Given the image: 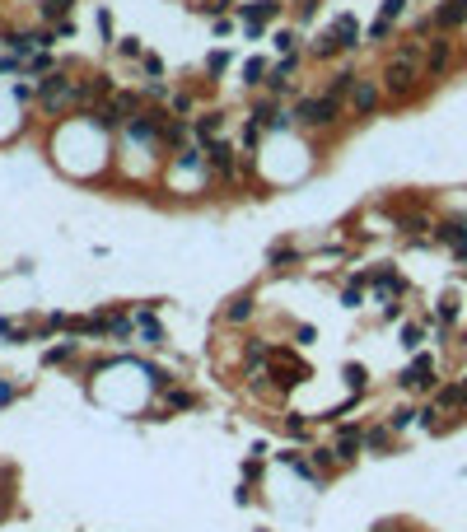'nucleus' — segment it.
Listing matches in <instances>:
<instances>
[{
    "instance_id": "obj_13",
    "label": "nucleus",
    "mask_w": 467,
    "mask_h": 532,
    "mask_svg": "<svg viewBox=\"0 0 467 532\" xmlns=\"http://www.w3.org/2000/svg\"><path fill=\"white\" fill-rule=\"evenodd\" d=\"M360 453H365V430H341V439H336V458H341V462H356Z\"/></svg>"
},
{
    "instance_id": "obj_7",
    "label": "nucleus",
    "mask_w": 467,
    "mask_h": 532,
    "mask_svg": "<svg viewBox=\"0 0 467 532\" xmlns=\"http://www.w3.org/2000/svg\"><path fill=\"white\" fill-rule=\"evenodd\" d=\"M378 103H383V84H378V79H356V89H351V112H356V117H374Z\"/></svg>"
},
{
    "instance_id": "obj_25",
    "label": "nucleus",
    "mask_w": 467,
    "mask_h": 532,
    "mask_svg": "<svg viewBox=\"0 0 467 532\" xmlns=\"http://www.w3.org/2000/svg\"><path fill=\"white\" fill-rule=\"evenodd\" d=\"M336 462H341V458H336V448H313V467H318V477H327Z\"/></svg>"
},
{
    "instance_id": "obj_16",
    "label": "nucleus",
    "mask_w": 467,
    "mask_h": 532,
    "mask_svg": "<svg viewBox=\"0 0 467 532\" xmlns=\"http://www.w3.org/2000/svg\"><path fill=\"white\" fill-rule=\"evenodd\" d=\"M253 309H257V299H253V294L243 289V294H234V299H229L224 318H229V322H248V318H253Z\"/></svg>"
},
{
    "instance_id": "obj_12",
    "label": "nucleus",
    "mask_w": 467,
    "mask_h": 532,
    "mask_svg": "<svg viewBox=\"0 0 467 532\" xmlns=\"http://www.w3.org/2000/svg\"><path fill=\"white\" fill-rule=\"evenodd\" d=\"M206 159H211V173H220V177H234L238 173V159H234V150L224 140H211L206 145Z\"/></svg>"
},
{
    "instance_id": "obj_3",
    "label": "nucleus",
    "mask_w": 467,
    "mask_h": 532,
    "mask_svg": "<svg viewBox=\"0 0 467 532\" xmlns=\"http://www.w3.org/2000/svg\"><path fill=\"white\" fill-rule=\"evenodd\" d=\"M402 388H416V392H434L439 388V365H434V355H416L412 365L397 374Z\"/></svg>"
},
{
    "instance_id": "obj_14",
    "label": "nucleus",
    "mask_w": 467,
    "mask_h": 532,
    "mask_svg": "<svg viewBox=\"0 0 467 532\" xmlns=\"http://www.w3.org/2000/svg\"><path fill=\"white\" fill-rule=\"evenodd\" d=\"M392 443H397V430H392V425H374V430H365V453H388Z\"/></svg>"
},
{
    "instance_id": "obj_19",
    "label": "nucleus",
    "mask_w": 467,
    "mask_h": 532,
    "mask_svg": "<svg viewBox=\"0 0 467 532\" xmlns=\"http://www.w3.org/2000/svg\"><path fill=\"white\" fill-rule=\"evenodd\" d=\"M70 360H75V341H61V345L43 350V365H70Z\"/></svg>"
},
{
    "instance_id": "obj_36",
    "label": "nucleus",
    "mask_w": 467,
    "mask_h": 532,
    "mask_svg": "<svg viewBox=\"0 0 467 532\" xmlns=\"http://www.w3.org/2000/svg\"><path fill=\"white\" fill-rule=\"evenodd\" d=\"M117 52L136 61V56H145V47H141V38H117Z\"/></svg>"
},
{
    "instance_id": "obj_6",
    "label": "nucleus",
    "mask_w": 467,
    "mask_h": 532,
    "mask_svg": "<svg viewBox=\"0 0 467 532\" xmlns=\"http://www.w3.org/2000/svg\"><path fill=\"white\" fill-rule=\"evenodd\" d=\"M168 173L173 177H182V173H197L201 182H211V159H206V150H192V145H182L178 155H173V164H168Z\"/></svg>"
},
{
    "instance_id": "obj_20",
    "label": "nucleus",
    "mask_w": 467,
    "mask_h": 532,
    "mask_svg": "<svg viewBox=\"0 0 467 532\" xmlns=\"http://www.w3.org/2000/svg\"><path fill=\"white\" fill-rule=\"evenodd\" d=\"M267 75H271V66L262 61V56H248L243 61V84H262Z\"/></svg>"
},
{
    "instance_id": "obj_28",
    "label": "nucleus",
    "mask_w": 467,
    "mask_h": 532,
    "mask_svg": "<svg viewBox=\"0 0 467 532\" xmlns=\"http://www.w3.org/2000/svg\"><path fill=\"white\" fill-rule=\"evenodd\" d=\"M23 70H33V75H52V56H47V52H33V56H28V61H23Z\"/></svg>"
},
{
    "instance_id": "obj_31",
    "label": "nucleus",
    "mask_w": 467,
    "mask_h": 532,
    "mask_svg": "<svg viewBox=\"0 0 467 532\" xmlns=\"http://www.w3.org/2000/svg\"><path fill=\"white\" fill-rule=\"evenodd\" d=\"M416 416H421V411H412V406H397V411L388 416V425H392V430H407V425H412Z\"/></svg>"
},
{
    "instance_id": "obj_11",
    "label": "nucleus",
    "mask_w": 467,
    "mask_h": 532,
    "mask_svg": "<svg viewBox=\"0 0 467 532\" xmlns=\"http://www.w3.org/2000/svg\"><path fill=\"white\" fill-rule=\"evenodd\" d=\"M463 23H467V0H444V5L434 10V28H439V33H454Z\"/></svg>"
},
{
    "instance_id": "obj_22",
    "label": "nucleus",
    "mask_w": 467,
    "mask_h": 532,
    "mask_svg": "<svg viewBox=\"0 0 467 532\" xmlns=\"http://www.w3.org/2000/svg\"><path fill=\"white\" fill-rule=\"evenodd\" d=\"M341 378H346V388L356 392V397L369 388V374H365V365H346V374H341Z\"/></svg>"
},
{
    "instance_id": "obj_42",
    "label": "nucleus",
    "mask_w": 467,
    "mask_h": 532,
    "mask_svg": "<svg viewBox=\"0 0 467 532\" xmlns=\"http://www.w3.org/2000/svg\"><path fill=\"white\" fill-rule=\"evenodd\" d=\"M99 33H103V38H112V19H108V10H99Z\"/></svg>"
},
{
    "instance_id": "obj_5",
    "label": "nucleus",
    "mask_w": 467,
    "mask_h": 532,
    "mask_svg": "<svg viewBox=\"0 0 467 532\" xmlns=\"http://www.w3.org/2000/svg\"><path fill=\"white\" fill-rule=\"evenodd\" d=\"M449 66H454V43H449L444 33H434L430 43H425V79L449 75Z\"/></svg>"
},
{
    "instance_id": "obj_21",
    "label": "nucleus",
    "mask_w": 467,
    "mask_h": 532,
    "mask_svg": "<svg viewBox=\"0 0 467 532\" xmlns=\"http://www.w3.org/2000/svg\"><path fill=\"white\" fill-rule=\"evenodd\" d=\"M295 262H300V253H295L290 243H276V248H271V271H290Z\"/></svg>"
},
{
    "instance_id": "obj_38",
    "label": "nucleus",
    "mask_w": 467,
    "mask_h": 532,
    "mask_svg": "<svg viewBox=\"0 0 467 532\" xmlns=\"http://www.w3.org/2000/svg\"><path fill=\"white\" fill-rule=\"evenodd\" d=\"M285 434H290V439H304V434H309V421H304V416H290V421H285Z\"/></svg>"
},
{
    "instance_id": "obj_2",
    "label": "nucleus",
    "mask_w": 467,
    "mask_h": 532,
    "mask_svg": "<svg viewBox=\"0 0 467 532\" xmlns=\"http://www.w3.org/2000/svg\"><path fill=\"white\" fill-rule=\"evenodd\" d=\"M341 117H346V103L336 94H309L295 108V122L309 126V131H332V126H341Z\"/></svg>"
},
{
    "instance_id": "obj_27",
    "label": "nucleus",
    "mask_w": 467,
    "mask_h": 532,
    "mask_svg": "<svg viewBox=\"0 0 467 532\" xmlns=\"http://www.w3.org/2000/svg\"><path fill=\"white\" fill-rule=\"evenodd\" d=\"M356 79H360V75H351V70H336L332 84H327V94H336V99H341V94H351V89H356Z\"/></svg>"
},
{
    "instance_id": "obj_8",
    "label": "nucleus",
    "mask_w": 467,
    "mask_h": 532,
    "mask_svg": "<svg viewBox=\"0 0 467 532\" xmlns=\"http://www.w3.org/2000/svg\"><path fill=\"white\" fill-rule=\"evenodd\" d=\"M253 122L267 126V131H290V126H295V112L280 108V99H267V103H257L253 108Z\"/></svg>"
},
{
    "instance_id": "obj_26",
    "label": "nucleus",
    "mask_w": 467,
    "mask_h": 532,
    "mask_svg": "<svg viewBox=\"0 0 467 532\" xmlns=\"http://www.w3.org/2000/svg\"><path fill=\"white\" fill-rule=\"evenodd\" d=\"M70 5H75V0H43V19H52V23H61L70 14Z\"/></svg>"
},
{
    "instance_id": "obj_33",
    "label": "nucleus",
    "mask_w": 467,
    "mask_h": 532,
    "mask_svg": "<svg viewBox=\"0 0 467 532\" xmlns=\"http://www.w3.org/2000/svg\"><path fill=\"white\" fill-rule=\"evenodd\" d=\"M295 66H300V56H295V52H290V56H280V61H276V66H271V75H280V79H290V75H295Z\"/></svg>"
},
{
    "instance_id": "obj_18",
    "label": "nucleus",
    "mask_w": 467,
    "mask_h": 532,
    "mask_svg": "<svg viewBox=\"0 0 467 532\" xmlns=\"http://www.w3.org/2000/svg\"><path fill=\"white\" fill-rule=\"evenodd\" d=\"M136 327L145 332V341H150V345H159V341H164V332H159V322H155V313H150V309H141V313H136Z\"/></svg>"
},
{
    "instance_id": "obj_40",
    "label": "nucleus",
    "mask_w": 467,
    "mask_h": 532,
    "mask_svg": "<svg viewBox=\"0 0 467 532\" xmlns=\"http://www.w3.org/2000/svg\"><path fill=\"white\" fill-rule=\"evenodd\" d=\"M407 14V0H383V19H402Z\"/></svg>"
},
{
    "instance_id": "obj_10",
    "label": "nucleus",
    "mask_w": 467,
    "mask_h": 532,
    "mask_svg": "<svg viewBox=\"0 0 467 532\" xmlns=\"http://www.w3.org/2000/svg\"><path fill=\"white\" fill-rule=\"evenodd\" d=\"M434 406L444 411H463L467 406V378H454V383H444V388H434Z\"/></svg>"
},
{
    "instance_id": "obj_34",
    "label": "nucleus",
    "mask_w": 467,
    "mask_h": 532,
    "mask_svg": "<svg viewBox=\"0 0 467 532\" xmlns=\"http://www.w3.org/2000/svg\"><path fill=\"white\" fill-rule=\"evenodd\" d=\"M388 33H392V19H374V23H369V33H365V38H369V43H383Z\"/></svg>"
},
{
    "instance_id": "obj_17",
    "label": "nucleus",
    "mask_w": 467,
    "mask_h": 532,
    "mask_svg": "<svg viewBox=\"0 0 467 532\" xmlns=\"http://www.w3.org/2000/svg\"><path fill=\"white\" fill-rule=\"evenodd\" d=\"M220 126H224V112H201L197 122H192V131H197L201 140H215V135H220Z\"/></svg>"
},
{
    "instance_id": "obj_41",
    "label": "nucleus",
    "mask_w": 467,
    "mask_h": 532,
    "mask_svg": "<svg viewBox=\"0 0 467 532\" xmlns=\"http://www.w3.org/2000/svg\"><path fill=\"white\" fill-rule=\"evenodd\" d=\"M402 224H407V233H421V229H430V220H425V215H402Z\"/></svg>"
},
{
    "instance_id": "obj_23",
    "label": "nucleus",
    "mask_w": 467,
    "mask_h": 532,
    "mask_svg": "<svg viewBox=\"0 0 467 532\" xmlns=\"http://www.w3.org/2000/svg\"><path fill=\"white\" fill-rule=\"evenodd\" d=\"M309 52L318 56V61H327V56H336V52H341V47H336V38H332V33H318V38H313V43H309Z\"/></svg>"
},
{
    "instance_id": "obj_1",
    "label": "nucleus",
    "mask_w": 467,
    "mask_h": 532,
    "mask_svg": "<svg viewBox=\"0 0 467 532\" xmlns=\"http://www.w3.org/2000/svg\"><path fill=\"white\" fill-rule=\"evenodd\" d=\"M421 79H425V43L421 38H407L388 56V66H383V94L388 99H412L416 89H421Z\"/></svg>"
},
{
    "instance_id": "obj_32",
    "label": "nucleus",
    "mask_w": 467,
    "mask_h": 532,
    "mask_svg": "<svg viewBox=\"0 0 467 532\" xmlns=\"http://www.w3.org/2000/svg\"><path fill=\"white\" fill-rule=\"evenodd\" d=\"M295 43H300V38L290 33V28H280V33H276V38H271V47H276V52H280V56H290V52H295Z\"/></svg>"
},
{
    "instance_id": "obj_15",
    "label": "nucleus",
    "mask_w": 467,
    "mask_h": 532,
    "mask_svg": "<svg viewBox=\"0 0 467 532\" xmlns=\"http://www.w3.org/2000/svg\"><path fill=\"white\" fill-rule=\"evenodd\" d=\"M276 14H280L276 0H253V5H243V23H257V28L267 19H276Z\"/></svg>"
},
{
    "instance_id": "obj_39",
    "label": "nucleus",
    "mask_w": 467,
    "mask_h": 532,
    "mask_svg": "<svg viewBox=\"0 0 467 532\" xmlns=\"http://www.w3.org/2000/svg\"><path fill=\"white\" fill-rule=\"evenodd\" d=\"M141 66H145V75H150V79L164 75V61H159V56H141Z\"/></svg>"
},
{
    "instance_id": "obj_4",
    "label": "nucleus",
    "mask_w": 467,
    "mask_h": 532,
    "mask_svg": "<svg viewBox=\"0 0 467 532\" xmlns=\"http://www.w3.org/2000/svg\"><path fill=\"white\" fill-rule=\"evenodd\" d=\"M38 99H43V112H61L66 103H75V79H66L61 70H52V75L43 79V89H38Z\"/></svg>"
},
{
    "instance_id": "obj_30",
    "label": "nucleus",
    "mask_w": 467,
    "mask_h": 532,
    "mask_svg": "<svg viewBox=\"0 0 467 532\" xmlns=\"http://www.w3.org/2000/svg\"><path fill=\"white\" fill-rule=\"evenodd\" d=\"M192 406H197V397H192V392H182V388L168 392V411H192Z\"/></svg>"
},
{
    "instance_id": "obj_29",
    "label": "nucleus",
    "mask_w": 467,
    "mask_h": 532,
    "mask_svg": "<svg viewBox=\"0 0 467 532\" xmlns=\"http://www.w3.org/2000/svg\"><path fill=\"white\" fill-rule=\"evenodd\" d=\"M421 341H425V327H421V322H407V327H402V345H407V350H416Z\"/></svg>"
},
{
    "instance_id": "obj_9",
    "label": "nucleus",
    "mask_w": 467,
    "mask_h": 532,
    "mask_svg": "<svg viewBox=\"0 0 467 532\" xmlns=\"http://www.w3.org/2000/svg\"><path fill=\"white\" fill-rule=\"evenodd\" d=\"M327 33L336 38V47H341V52H356V47H360V38H365V28H360V19H356V14H336Z\"/></svg>"
},
{
    "instance_id": "obj_35",
    "label": "nucleus",
    "mask_w": 467,
    "mask_h": 532,
    "mask_svg": "<svg viewBox=\"0 0 467 532\" xmlns=\"http://www.w3.org/2000/svg\"><path fill=\"white\" fill-rule=\"evenodd\" d=\"M206 70H211V75H224V70H229V52H211L206 56Z\"/></svg>"
},
{
    "instance_id": "obj_24",
    "label": "nucleus",
    "mask_w": 467,
    "mask_h": 532,
    "mask_svg": "<svg viewBox=\"0 0 467 532\" xmlns=\"http://www.w3.org/2000/svg\"><path fill=\"white\" fill-rule=\"evenodd\" d=\"M365 304V276H356V285L341 289V309H360Z\"/></svg>"
},
{
    "instance_id": "obj_43",
    "label": "nucleus",
    "mask_w": 467,
    "mask_h": 532,
    "mask_svg": "<svg viewBox=\"0 0 467 532\" xmlns=\"http://www.w3.org/2000/svg\"><path fill=\"white\" fill-rule=\"evenodd\" d=\"M14 397V388H10V383H0V401H10Z\"/></svg>"
},
{
    "instance_id": "obj_37",
    "label": "nucleus",
    "mask_w": 467,
    "mask_h": 532,
    "mask_svg": "<svg viewBox=\"0 0 467 532\" xmlns=\"http://www.w3.org/2000/svg\"><path fill=\"white\" fill-rule=\"evenodd\" d=\"M168 108H173V117H187V112H192V94H173Z\"/></svg>"
}]
</instances>
